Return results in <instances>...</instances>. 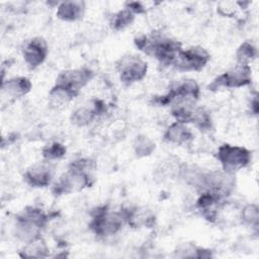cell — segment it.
Returning a JSON list of instances; mask_svg holds the SVG:
<instances>
[{
    "mask_svg": "<svg viewBox=\"0 0 259 259\" xmlns=\"http://www.w3.org/2000/svg\"><path fill=\"white\" fill-rule=\"evenodd\" d=\"M49 222L48 214L35 206H26L19 212L13 229L14 236L22 243H28L41 238V232Z\"/></svg>",
    "mask_w": 259,
    "mask_h": 259,
    "instance_id": "6da1fadb",
    "label": "cell"
},
{
    "mask_svg": "<svg viewBox=\"0 0 259 259\" xmlns=\"http://www.w3.org/2000/svg\"><path fill=\"white\" fill-rule=\"evenodd\" d=\"M130 211L131 208L110 210L107 205L98 206L93 210L89 228L98 237H111L116 235L124 224H127Z\"/></svg>",
    "mask_w": 259,
    "mask_h": 259,
    "instance_id": "7a4b0ae2",
    "label": "cell"
},
{
    "mask_svg": "<svg viewBox=\"0 0 259 259\" xmlns=\"http://www.w3.org/2000/svg\"><path fill=\"white\" fill-rule=\"evenodd\" d=\"M215 157L222 166V170L235 174L251 163L252 153L245 147L224 144L219 147Z\"/></svg>",
    "mask_w": 259,
    "mask_h": 259,
    "instance_id": "3957f363",
    "label": "cell"
},
{
    "mask_svg": "<svg viewBox=\"0 0 259 259\" xmlns=\"http://www.w3.org/2000/svg\"><path fill=\"white\" fill-rule=\"evenodd\" d=\"M94 182L93 174L78 170L68 169L52 186V193L55 196L70 194L90 187Z\"/></svg>",
    "mask_w": 259,
    "mask_h": 259,
    "instance_id": "277c9868",
    "label": "cell"
},
{
    "mask_svg": "<svg viewBox=\"0 0 259 259\" xmlns=\"http://www.w3.org/2000/svg\"><path fill=\"white\" fill-rule=\"evenodd\" d=\"M210 60V55L202 47H191L187 50L181 49L172 66L180 72L201 71Z\"/></svg>",
    "mask_w": 259,
    "mask_h": 259,
    "instance_id": "5b68a950",
    "label": "cell"
},
{
    "mask_svg": "<svg viewBox=\"0 0 259 259\" xmlns=\"http://www.w3.org/2000/svg\"><path fill=\"white\" fill-rule=\"evenodd\" d=\"M116 70L124 85H132L143 80L148 72V64L137 56H125L119 59Z\"/></svg>",
    "mask_w": 259,
    "mask_h": 259,
    "instance_id": "8992f818",
    "label": "cell"
},
{
    "mask_svg": "<svg viewBox=\"0 0 259 259\" xmlns=\"http://www.w3.org/2000/svg\"><path fill=\"white\" fill-rule=\"evenodd\" d=\"M252 71L249 65L237 64L234 68L217 77L209 85L211 90L222 87L240 88L251 84Z\"/></svg>",
    "mask_w": 259,
    "mask_h": 259,
    "instance_id": "52a82bcc",
    "label": "cell"
},
{
    "mask_svg": "<svg viewBox=\"0 0 259 259\" xmlns=\"http://www.w3.org/2000/svg\"><path fill=\"white\" fill-rule=\"evenodd\" d=\"M55 175V166L53 162L44 160L30 166L23 174L25 182L31 187L41 188L49 186Z\"/></svg>",
    "mask_w": 259,
    "mask_h": 259,
    "instance_id": "ba28073f",
    "label": "cell"
},
{
    "mask_svg": "<svg viewBox=\"0 0 259 259\" xmlns=\"http://www.w3.org/2000/svg\"><path fill=\"white\" fill-rule=\"evenodd\" d=\"M93 76V71L87 67L69 69L61 72L58 75L56 79V84L62 85L68 89L79 93L80 90L91 81Z\"/></svg>",
    "mask_w": 259,
    "mask_h": 259,
    "instance_id": "9c48e42d",
    "label": "cell"
},
{
    "mask_svg": "<svg viewBox=\"0 0 259 259\" xmlns=\"http://www.w3.org/2000/svg\"><path fill=\"white\" fill-rule=\"evenodd\" d=\"M48 53L49 49L47 41L40 36L30 38L24 44V47L22 48L23 60L27 67L31 70L37 68L45 62Z\"/></svg>",
    "mask_w": 259,
    "mask_h": 259,
    "instance_id": "30bf717a",
    "label": "cell"
},
{
    "mask_svg": "<svg viewBox=\"0 0 259 259\" xmlns=\"http://www.w3.org/2000/svg\"><path fill=\"white\" fill-rule=\"evenodd\" d=\"M184 163L176 157H167L161 161L154 171V177L158 181H167L174 178H180Z\"/></svg>",
    "mask_w": 259,
    "mask_h": 259,
    "instance_id": "8fae6325",
    "label": "cell"
},
{
    "mask_svg": "<svg viewBox=\"0 0 259 259\" xmlns=\"http://www.w3.org/2000/svg\"><path fill=\"white\" fill-rule=\"evenodd\" d=\"M32 84L26 77H14L7 80H3L1 84L2 95H6L9 98L17 99L23 97L31 90Z\"/></svg>",
    "mask_w": 259,
    "mask_h": 259,
    "instance_id": "7c38bea8",
    "label": "cell"
},
{
    "mask_svg": "<svg viewBox=\"0 0 259 259\" xmlns=\"http://www.w3.org/2000/svg\"><path fill=\"white\" fill-rule=\"evenodd\" d=\"M193 140V133L186 125V123L180 121L172 122L164 133V141L173 144L182 146L188 144Z\"/></svg>",
    "mask_w": 259,
    "mask_h": 259,
    "instance_id": "4fadbf2b",
    "label": "cell"
},
{
    "mask_svg": "<svg viewBox=\"0 0 259 259\" xmlns=\"http://www.w3.org/2000/svg\"><path fill=\"white\" fill-rule=\"evenodd\" d=\"M86 4L83 1H64L58 3L56 15L66 22H73L81 19L85 13Z\"/></svg>",
    "mask_w": 259,
    "mask_h": 259,
    "instance_id": "5bb4252c",
    "label": "cell"
},
{
    "mask_svg": "<svg viewBox=\"0 0 259 259\" xmlns=\"http://www.w3.org/2000/svg\"><path fill=\"white\" fill-rule=\"evenodd\" d=\"M79 93L62 85L55 84L49 92V105L54 109L66 107Z\"/></svg>",
    "mask_w": 259,
    "mask_h": 259,
    "instance_id": "9a60e30c",
    "label": "cell"
},
{
    "mask_svg": "<svg viewBox=\"0 0 259 259\" xmlns=\"http://www.w3.org/2000/svg\"><path fill=\"white\" fill-rule=\"evenodd\" d=\"M49 247L42 238L25 243L19 251L22 258H46L49 256Z\"/></svg>",
    "mask_w": 259,
    "mask_h": 259,
    "instance_id": "2e32d148",
    "label": "cell"
},
{
    "mask_svg": "<svg viewBox=\"0 0 259 259\" xmlns=\"http://www.w3.org/2000/svg\"><path fill=\"white\" fill-rule=\"evenodd\" d=\"M96 117H97V114L93 107L82 106V107L76 108L72 112L70 116V120L74 125L78 127H83V126L89 125L92 121H94Z\"/></svg>",
    "mask_w": 259,
    "mask_h": 259,
    "instance_id": "e0dca14e",
    "label": "cell"
},
{
    "mask_svg": "<svg viewBox=\"0 0 259 259\" xmlns=\"http://www.w3.org/2000/svg\"><path fill=\"white\" fill-rule=\"evenodd\" d=\"M156 145L152 139L145 135H139L133 142V149L137 157L144 158L153 154Z\"/></svg>",
    "mask_w": 259,
    "mask_h": 259,
    "instance_id": "ac0fdd59",
    "label": "cell"
},
{
    "mask_svg": "<svg viewBox=\"0 0 259 259\" xmlns=\"http://www.w3.org/2000/svg\"><path fill=\"white\" fill-rule=\"evenodd\" d=\"M258 56L257 48L250 41H244L240 45L236 52L237 64L249 65L252 63Z\"/></svg>",
    "mask_w": 259,
    "mask_h": 259,
    "instance_id": "d6986e66",
    "label": "cell"
},
{
    "mask_svg": "<svg viewBox=\"0 0 259 259\" xmlns=\"http://www.w3.org/2000/svg\"><path fill=\"white\" fill-rule=\"evenodd\" d=\"M135 17L136 14H134L130 9L124 7L123 9L113 14L110 20V25L116 31L123 30L134 22Z\"/></svg>",
    "mask_w": 259,
    "mask_h": 259,
    "instance_id": "ffe728a7",
    "label": "cell"
},
{
    "mask_svg": "<svg viewBox=\"0 0 259 259\" xmlns=\"http://www.w3.org/2000/svg\"><path fill=\"white\" fill-rule=\"evenodd\" d=\"M240 219L243 224L255 228H258L259 224V207L256 203H248L246 204L240 213Z\"/></svg>",
    "mask_w": 259,
    "mask_h": 259,
    "instance_id": "44dd1931",
    "label": "cell"
},
{
    "mask_svg": "<svg viewBox=\"0 0 259 259\" xmlns=\"http://www.w3.org/2000/svg\"><path fill=\"white\" fill-rule=\"evenodd\" d=\"M66 147L60 143H53L48 145L42 150V157L44 160L47 161H55L63 158L66 155Z\"/></svg>",
    "mask_w": 259,
    "mask_h": 259,
    "instance_id": "7402d4cb",
    "label": "cell"
},
{
    "mask_svg": "<svg viewBox=\"0 0 259 259\" xmlns=\"http://www.w3.org/2000/svg\"><path fill=\"white\" fill-rule=\"evenodd\" d=\"M218 12L223 15L230 17L236 13V3L234 2H220L218 4Z\"/></svg>",
    "mask_w": 259,
    "mask_h": 259,
    "instance_id": "603a6c76",
    "label": "cell"
},
{
    "mask_svg": "<svg viewBox=\"0 0 259 259\" xmlns=\"http://www.w3.org/2000/svg\"><path fill=\"white\" fill-rule=\"evenodd\" d=\"M250 107H251V111H252L255 115H257V113H258V109H259V107H258V99H257V95H256V96H254L253 100H251Z\"/></svg>",
    "mask_w": 259,
    "mask_h": 259,
    "instance_id": "cb8c5ba5",
    "label": "cell"
}]
</instances>
